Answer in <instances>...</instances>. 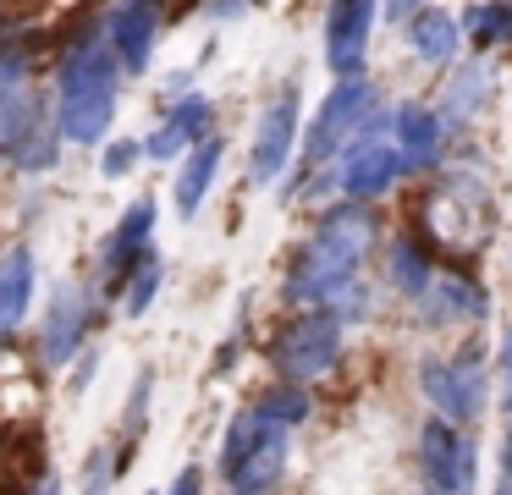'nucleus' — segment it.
Masks as SVG:
<instances>
[{
  "label": "nucleus",
  "mask_w": 512,
  "mask_h": 495,
  "mask_svg": "<svg viewBox=\"0 0 512 495\" xmlns=\"http://www.w3.org/2000/svg\"><path fill=\"white\" fill-rule=\"evenodd\" d=\"M424 314L430 319H479L485 314V297H479L474 281L446 275V281H435L430 292H424Z\"/></svg>",
  "instance_id": "20"
},
{
  "label": "nucleus",
  "mask_w": 512,
  "mask_h": 495,
  "mask_svg": "<svg viewBox=\"0 0 512 495\" xmlns=\"http://www.w3.org/2000/svg\"><path fill=\"white\" fill-rule=\"evenodd\" d=\"M424 396H430L435 407H441L446 418H474L479 407H485V380H479V369H474V358H463V363H441V358H430L424 363Z\"/></svg>",
  "instance_id": "8"
},
{
  "label": "nucleus",
  "mask_w": 512,
  "mask_h": 495,
  "mask_svg": "<svg viewBox=\"0 0 512 495\" xmlns=\"http://www.w3.org/2000/svg\"><path fill=\"white\" fill-rule=\"evenodd\" d=\"M133 160H138V143H111L105 160H100V171L105 176H127V171H133Z\"/></svg>",
  "instance_id": "28"
},
{
  "label": "nucleus",
  "mask_w": 512,
  "mask_h": 495,
  "mask_svg": "<svg viewBox=\"0 0 512 495\" xmlns=\"http://www.w3.org/2000/svg\"><path fill=\"white\" fill-rule=\"evenodd\" d=\"M479 99H485V66H457V77L446 83V94H441V116L463 121V116L479 110Z\"/></svg>",
  "instance_id": "23"
},
{
  "label": "nucleus",
  "mask_w": 512,
  "mask_h": 495,
  "mask_svg": "<svg viewBox=\"0 0 512 495\" xmlns=\"http://www.w3.org/2000/svg\"><path fill=\"white\" fill-rule=\"evenodd\" d=\"M369 22H375V11L358 6V0H342V6L325 11V61H331V72H342V83L358 72V61H364Z\"/></svg>",
  "instance_id": "9"
},
{
  "label": "nucleus",
  "mask_w": 512,
  "mask_h": 495,
  "mask_svg": "<svg viewBox=\"0 0 512 495\" xmlns=\"http://www.w3.org/2000/svg\"><path fill=\"white\" fill-rule=\"evenodd\" d=\"M39 495H61V484H56V479H45V484H39Z\"/></svg>",
  "instance_id": "32"
},
{
  "label": "nucleus",
  "mask_w": 512,
  "mask_h": 495,
  "mask_svg": "<svg viewBox=\"0 0 512 495\" xmlns=\"http://www.w3.org/2000/svg\"><path fill=\"white\" fill-rule=\"evenodd\" d=\"M204 127H210V99L193 94V99H182V105L166 116V127L149 132L144 154H149V160H171V154L193 149V138H204ZM204 143H210V138H204Z\"/></svg>",
  "instance_id": "14"
},
{
  "label": "nucleus",
  "mask_w": 512,
  "mask_h": 495,
  "mask_svg": "<svg viewBox=\"0 0 512 495\" xmlns=\"http://www.w3.org/2000/svg\"><path fill=\"white\" fill-rule=\"evenodd\" d=\"M254 413L270 418V424H303L309 418V396H303V385H276V391L259 396Z\"/></svg>",
  "instance_id": "25"
},
{
  "label": "nucleus",
  "mask_w": 512,
  "mask_h": 495,
  "mask_svg": "<svg viewBox=\"0 0 512 495\" xmlns=\"http://www.w3.org/2000/svg\"><path fill=\"white\" fill-rule=\"evenodd\" d=\"M199 490H204L199 468H182V473H177V484H171V495H199Z\"/></svg>",
  "instance_id": "29"
},
{
  "label": "nucleus",
  "mask_w": 512,
  "mask_h": 495,
  "mask_svg": "<svg viewBox=\"0 0 512 495\" xmlns=\"http://www.w3.org/2000/svg\"><path fill=\"white\" fill-rule=\"evenodd\" d=\"M281 468H287V429H270L265 446L232 473V495H265L281 479Z\"/></svg>",
  "instance_id": "16"
},
{
  "label": "nucleus",
  "mask_w": 512,
  "mask_h": 495,
  "mask_svg": "<svg viewBox=\"0 0 512 495\" xmlns=\"http://www.w3.org/2000/svg\"><path fill=\"white\" fill-rule=\"evenodd\" d=\"M155 281H160V259H155V253H144V259H138V270H133L127 314H144V308H149V297H155Z\"/></svg>",
  "instance_id": "27"
},
{
  "label": "nucleus",
  "mask_w": 512,
  "mask_h": 495,
  "mask_svg": "<svg viewBox=\"0 0 512 495\" xmlns=\"http://www.w3.org/2000/svg\"><path fill=\"white\" fill-rule=\"evenodd\" d=\"M83 330H89V303H83L78 286H61L56 303H50V319H45V363H67L78 352Z\"/></svg>",
  "instance_id": "13"
},
{
  "label": "nucleus",
  "mask_w": 512,
  "mask_h": 495,
  "mask_svg": "<svg viewBox=\"0 0 512 495\" xmlns=\"http://www.w3.org/2000/svg\"><path fill=\"white\" fill-rule=\"evenodd\" d=\"M270 429H281V424H270V418H259V413H237V418H232V429H226V446H221V468H226V479H232V473L243 468V462L254 457L259 446H265Z\"/></svg>",
  "instance_id": "22"
},
{
  "label": "nucleus",
  "mask_w": 512,
  "mask_h": 495,
  "mask_svg": "<svg viewBox=\"0 0 512 495\" xmlns=\"http://www.w3.org/2000/svg\"><path fill=\"white\" fill-rule=\"evenodd\" d=\"M369 105H375V88L364 83V77H347V83L331 88V99L320 105V116H314V132H309V160L325 165V154L336 149V143L347 138L353 127H364Z\"/></svg>",
  "instance_id": "7"
},
{
  "label": "nucleus",
  "mask_w": 512,
  "mask_h": 495,
  "mask_svg": "<svg viewBox=\"0 0 512 495\" xmlns=\"http://www.w3.org/2000/svg\"><path fill=\"white\" fill-rule=\"evenodd\" d=\"M111 110H116V50H111V39L89 33L61 61L56 132L72 143H94L105 132V121H111Z\"/></svg>",
  "instance_id": "2"
},
{
  "label": "nucleus",
  "mask_w": 512,
  "mask_h": 495,
  "mask_svg": "<svg viewBox=\"0 0 512 495\" xmlns=\"http://www.w3.org/2000/svg\"><path fill=\"white\" fill-rule=\"evenodd\" d=\"M375 242V215L364 204H342L320 220L309 242H303L298 264L287 275V297L292 303H336V297L353 286L358 259Z\"/></svg>",
  "instance_id": "1"
},
{
  "label": "nucleus",
  "mask_w": 512,
  "mask_h": 495,
  "mask_svg": "<svg viewBox=\"0 0 512 495\" xmlns=\"http://www.w3.org/2000/svg\"><path fill=\"white\" fill-rule=\"evenodd\" d=\"M215 165H221V143H199V149L188 154V165H182V176H177V209L193 220V209L204 204V193H210V182H215Z\"/></svg>",
  "instance_id": "19"
},
{
  "label": "nucleus",
  "mask_w": 512,
  "mask_h": 495,
  "mask_svg": "<svg viewBox=\"0 0 512 495\" xmlns=\"http://www.w3.org/2000/svg\"><path fill=\"white\" fill-rule=\"evenodd\" d=\"M419 226L435 248L446 253H479L490 237V209H485V193H479L468 176H452L446 187H435L419 209Z\"/></svg>",
  "instance_id": "3"
},
{
  "label": "nucleus",
  "mask_w": 512,
  "mask_h": 495,
  "mask_svg": "<svg viewBox=\"0 0 512 495\" xmlns=\"http://www.w3.org/2000/svg\"><path fill=\"white\" fill-rule=\"evenodd\" d=\"M23 72H28V55L0 39V160H17L23 143L39 132V110L23 94Z\"/></svg>",
  "instance_id": "5"
},
{
  "label": "nucleus",
  "mask_w": 512,
  "mask_h": 495,
  "mask_svg": "<svg viewBox=\"0 0 512 495\" xmlns=\"http://www.w3.org/2000/svg\"><path fill=\"white\" fill-rule=\"evenodd\" d=\"M292 138H298V99L281 94L276 105L259 116V138H254V182H270V176H281V165H287L292 154Z\"/></svg>",
  "instance_id": "11"
},
{
  "label": "nucleus",
  "mask_w": 512,
  "mask_h": 495,
  "mask_svg": "<svg viewBox=\"0 0 512 495\" xmlns=\"http://www.w3.org/2000/svg\"><path fill=\"white\" fill-rule=\"evenodd\" d=\"M397 171H402V154L369 138V143H358V149L342 160V187H347V198H375V193L391 187Z\"/></svg>",
  "instance_id": "12"
},
{
  "label": "nucleus",
  "mask_w": 512,
  "mask_h": 495,
  "mask_svg": "<svg viewBox=\"0 0 512 495\" xmlns=\"http://www.w3.org/2000/svg\"><path fill=\"white\" fill-rule=\"evenodd\" d=\"M391 281H397V292H408V297H419L424 303V292H430V264H424V248L419 242H397V248H391Z\"/></svg>",
  "instance_id": "24"
},
{
  "label": "nucleus",
  "mask_w": 512,
  "mask_h": 495,
  "mask_svg": "<svg viewBox=\"0 0 512 495\" xmlns=\"http://www.w3.org/2000/svg\"><path fill=\"white\" fill-rule=\"evenodd\" d=\"M155 28H160V11H149V6H111L105 11V39H111L116 61H122L127 72H144L149 66Z\"/></svg>",
  "instance_id": "10"
},
{
  "label": "nucleus",
  "mask_w": 512,
  "mask_h": 495,
  "mask_svg": "<svg viewBox=\"0 0 512 495\" xmlns=\"http://www.w3.org/2000/svg\"><path fill=\"white\" fill-rule=\"evenodd\" d=\"M496 495H512V479H507V484H501V490H496Z\"/></svg>",
  "instance_id": "33"
},
{
  "label": "nucleus",
  "mask_w": 512,
  "mask_h": 495,
  "mask_svg": "<svg viewBox=\"0 0 512 495\" xmlns=\"http://www.w3.org/2000/svg\"><path fill=\"white\" fill-rule=\"evenodd\" d=\"M507 28H512V11L507 6H468V33H474L479 44H496Z\"/></svg>",
  "instance_id": "26"
},
{
  "label": "nucleus",
  "mask_w": 512,
  "mask_h": 495,
  "mask_svg": "<svg viewBox=\"0 0 512 495\" xmlns=\"http://www.w3.org/2000/svg\"><path fill=\"white\" fill-rule=\"evenodd\" d=\"M28 297H34V253L12 248L0 259V325H12L28 308Z\"/></svg>",
  "instance_id": "18"
},
{
  "label": "nucleus",
  "mask_w": 512,
  "mask_h": 495,
  "mask_svg": "<svg viewBox=\"0 0 512 495\" xmlns=\"http://www.w3.org/2000/svg\"><path fill=\"white\" fill-rule=\"evenodd\" d=\"M149 231H155V204H149V198H138V204L122 215V226H116L111 248H105V259H100V275H105V281H116V275H122L127 264L138 270V259H144V242H149Z\"/></svg>",
  "instance_id": "15"
},
{
  "label": "nucleus",
  "mask_w": 512,
  "mask_h": 495,
  "mask_svg": "<svg viewBox=\"0 0 512 495\" xmlns=\"http://www.w3.org/2000/svg\"><path fill=\"white\" fill-rule=\"evenodd\" d=\"M336 352H342V314L314 308V314L292 319V325L281 330L276 347H270V358H276V369H281L287 385H303V380H314V374L331 369Z\"/></svg>",
  "instance_id": "4"
},
{
  "label": "nucleus",
  "mask_w": 512,
  "mask_h": 495,
  "mask_svg": "<svg viewBox=\"0 0 512 495\" xmlns=\"http://www.w3.org/2000/svg\"><path fill=\"white\" fill-rule=\"evenodd\" d=\"M397 154H402V165H430L441 154V121L419 105H402L397 110Z\"/></svg>",
  "instance_id": "17"
},
{
  "label": "nucleus",
  "mask_w": 512,
  "mask_h": 495,
  "mask_svg": "<svg viewBox=\"0 0 512 495\" xmlns=\"http://www.w3.org/2000/svg\"><path fill=\"white\" fill-rule=\"evenodd\" d=\"M501 468H507V479H512V429H507V440H501Z\"/></svg>",
  "instance_id": "31"
},
{
  "label": "nucleus",
  "mask_w": 512,
  "mask_h": 495,
  "mask_svg": "<svg viewBox=\"0 0 512 495\" xmlns=\"http://www.w3.org/2000/svg\"><path fill=\"white\" fill-rule=\"evenodd\" d=\"M419 457H424V473H430V484L441 495H468L474 490V440L457 435L452 424H424Z\"/></svg>",
  "instance_id": "6"
},
{
  "label": "nucleus",
  "mask_w": 512,
  "mask_h": 495,
  "mask_svg": "<svg viewBox=\"0 0 512 495\" xmlns=\"http://www.w3.org/2000/svg\"><path fill=\"white\" fill-rule=\"evenodd\" d=\"M501 374H507V396H512V336L501 341Z\"/></svg>",
  "instance_id": "30"
},
{
  "label": "nucleus",
  "mask_w": 512,
  "mask_h": 495,
  "mask_svg": "<svg viewBox=\"0 0 512 495\" xmlns=\"http://www.w3.org/2000/svg\"><path fill=\"white\" fill-rule=\"evenodd\" d=\"M408 44L424 55V61H446L457 50V22L446 11H413V28H408Z\"/></svg>",
  "instance_id": "21"
}]
</instances>
